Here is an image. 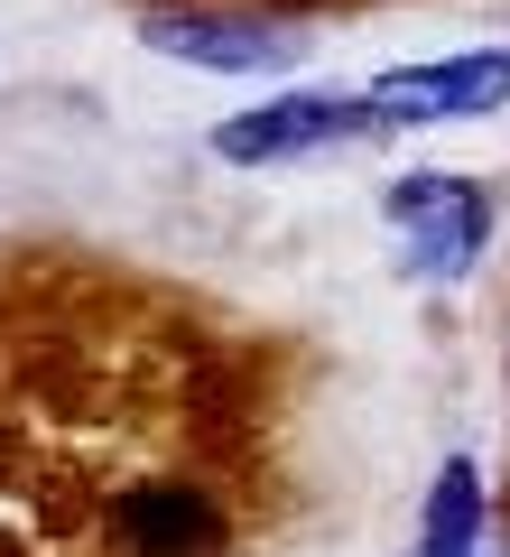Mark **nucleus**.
<instances>
[{
    "label": "nucleus",
    "mask_w": 510,
    "mask_h": 557,
    "mask_svg": "<svg viewBox=\"0 0 510 557\" xmlns=\"http://www.w3.org/2000/svg\"><path fill=\"white\" fill-rule=\"evenodd\" d=\"M0 270V557H260L270 372L186 298L75 260Z\"/></svg>",
    "instance_id": "f257e3e1"
},
{
    "label": "nucleus",
    "mask_w": 510,
    "mask_h": 557,
    "mask_svg": "<svg viewBox=\"0 0 510 557\" xmlns=\"http://www.w3.org/2000/svg\"><path fill=\"white\" fill-rule=\"evenodd\" d=\"M381 214H390L399 251H409V278L446 288V278H464L473 260H483V242H492V186L446 177V168H409V177H390Z\"/></svg>",
    "instance_id": "f03ea898"
},
{
    "label": "nucleus",
    "mask_w": 510,
    "mask_h": 557,
    "mask_svg": "<svg viewBox=\"0 0 510 557\" xmlns=\"http://www.w3.org/2000/svg\"><path fill=\"white\" fill-rule=\"evenodd\" d=\"M381 131H436V121H492L510 112V47H464L436 65H399V75L362 84Z\"/></svg>",
    "instance_id": "7ed1b4c3"
},
{
    "label": "nucleus",
    "mask_w": 510,
    "mask_h": 557,
    "mask_svg": "<svg viewBox=\"0 0 510 557\" xmlns=\"http://www.w3.org/2000/svg\"><path fill=\"white\" fill-rule=\"evenodd\" d=\"M362 131H381L362 94H278L260 112H233L214 131V159L223 168H288V159H315V149H353Z\"/></svg>",
    "instance_id": "20e7f679"
},
{
    "label": "nucleus",
    "mask_w": 510,
    "mask_h": 557,
    "mask_svg": "<svg viewBox=\"0 0 510 557\" xmlns=\"http://www.w3.org/2000/svg\"><path fill=\"white\" fill-rule=\"evenodd\" d=\"M139 38L167 65H196V75H278V65H297V38L278 20H251V10H186V0H167V10L139 20Z\"/></svg>",
    "instance_id": "39448f33"
},
{
    "label": "nucleus",
    "mask_w": 510,
    "mask_h": 557,
    "mask_svg": "<svg viewBox=\"0 0 510 557\" xmlns=\"http://www.w3.org/2000/svg\"><path fill=\"white\" fill-rule=\"evenodd\" d=\"M483 530V465L473 456H446L427 483V511H418V548H473Z\"/></svg>",
    "instance_id": "423d86ee"
},
{
    "label": "nucleus",
    "mask_w": 510,
    "mask_h": 557,
    "mask_svg": "<svg viewBox=\"0 0 510 557\" xmlns=\"http://www.w3.org/2000/svg\"><path fill=\"white\" fill-rule=\"evenodd\" d=\"M409 557H510V539H473V548H409Z\"/></svg>",
    "instance_id": "0eeeda50"
}]
</instances>
